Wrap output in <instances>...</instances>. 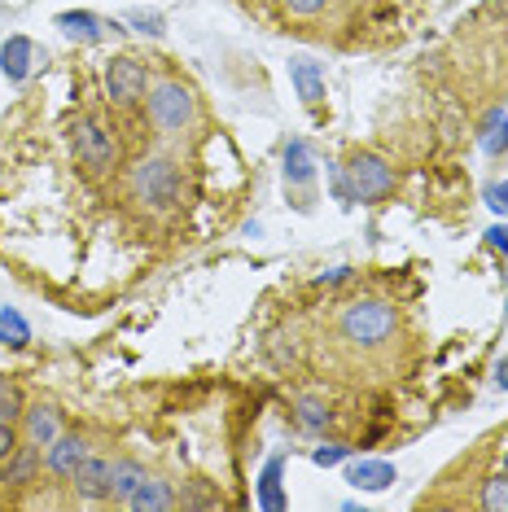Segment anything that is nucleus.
Wrapping results in <instances>:
<instances>
[{
	"label": "nucleus",
	"mask_w": 508,
	"mask_h": 512,
	"mask_svg": "<svg viewBox=\"0 0 508 512\" xmlns=\"http://www.w3.org/2000/svg\"><path fill=\"white\" fill-rule=\"evenodd\" d=\"M338 329L346 342L355 346H381L390 333H395V307L390 302H377V298H364V302H351L342 311Z\"/></svg>",
	"instance_id": "obj_1"
},
{
	"label": "nucleus",
	"mask_w": 508,
	"mask_h": 512,
	"mask_svg": "<svg viewBox=\"0 0 508 512\" xmlns=\"http://www.w3.org/2000/svg\"><path fill=\"white\" fill-rule=\"evenodd\" d=\"M132 193L136 202L154 206V211H171L180 197V171L171 158H141L132 167Z\"/></svg>",
	"instance_id": "obj_2"
},
{
	"label": "nucleus",
	"mask_w": 508,
	"mask_h": 512,
	"mask_svg": "<svg viewBox=\"0 0 508 512\" xmlns=\"http://www.w3.org/2000/svg\"><path fill=\"white\" fill-rule=\"evenodd\" d=\"M193 114H198V101H193V92L176 84V79H163V84L149 92V123L163 136H180L184 127L193 123Z\"/></svg>",
	"instance_id": "obj_3"
},
{
	"label": "nucleus",
	"mask_w": 508,
	"mask_h": 512,
	"mask_svg": "<svg viewBox=\"0 0 508 512\" xmlns=\"http://www.w3.org/2000/svg\"><path fill=\"white\" fill-rule=\"evenodd\" d=\"M346 184H351L355 202H381L390 189H395V171L381 154H355L351 162L342 167Z\"/></svg>",
	"instance_id": "obj_4"
},
{
	"label": "nucleus",
	"mask_w": 508,
	"mask_h": 512,
	"mask_svg": "<svg viewBox=\"0 0 508 512\" xmlns=\"http://www.w3.org/2000/svg\"><path fill=\"white\" fill-rule=\"evenodd\" d=\"M75 154L88 171H110L114 162H119V141H114L97 119H84L75 127Z\"/></svg>",
	"instance_id": "obj_5"
},
{
	"label": "nucleus",
	"mask_w": 508,
	"mask_h": 512,
	"mask_svg": "<svg viewBox=\"0 0 508 512\" xmlns=\"http://www.w3.org/2000/svg\"><path fill=\"white\" fill-rule=\"evenodd\" d=\"M145 66L136 62V57H114L106 66V92L114 106H136V101L145 97Z\"/></svg>",
	"instance_id": "obj_6"
},
{
	"label": "nucleus",
	"mask_w": 508,
	"mask_h": 512,
	"mask_svg": "<svg viewBox=\"0 0 508 512\" xmlns=\"http://www.w3.org/2000/svg\"><path fill=\"white\" fill-rule=\"evenodd\" d=\"M36 62H40V49L27 36H9L5 49H0V71H5L9 84H22V79L36 71Z\"/></svg>",
	"instance_id": "obj_7"
},
{
	"label": "nucleus",
	"mask_w": 508,
	"mask_h": 512,
	"mask_svg": "<svg viewBox=\"0 0 508 512\" xmlns=\"http://www.w3.org/2000/svg\"><path fill=\"white\" fill-rule=\"evenodd\" d=\"M40 447L36 442H18V451L9 456L5 464H0V482L5 486H31L36 482V473H40Z\"/></svg>",
	"instance_id": "obj_8"
},
{
	"label": "nucleus",
	"mask_w": 508,
	"mask_h": 512,
	"mask_svg": "<svg viewBox=\"0 0 508 512\" xmlns=\"http://www.w3.org/2000/svg\"><path fill=\"white\" fill-rule=\"evenodd\" d=\"M88 460V442L79 434H57L49 447V473L57 477H75V469Z\"/></svg>",
	"instance_id": "obj_9"
},
{
	"label": "nucleus",
	"mask_w": 508,
	"mask_h": 512,
	"mask_svg": "<svg viewBox=\"0 0 508 512\" xmlns=\"http://www.w3.org/2000/svg\"><path fill=\"white\" fill-rule=\"evenodd\" d=\"M53 27L62 31L66 40H79V44H97L101 36H106V22H101L97 14H88V9H66V14L53 18Z\"/></svg>",
	"instance_id": "obj_10"
},
{
	"label": "nucleus",
	"mask_w": 508,
	"mask_h": 512,
	"mask_svg": "<svg viewBox=\"0 0 508 512\" xmlns=\"http://www.w3.org/2000/svg\"><path fill=\"white\" fill-rule=\"evenodd\" d=\"M123 504H127V508H136V512H171V508L180 504V499H176V491H171L167 482H158V477H149V473H145V482L136 486V491L123 499Z\"/></svg>",
	"instance_id": "obj_11"
},
{
	"label": "nucleus",
	"mask_w": 508,
	"mask_h": 512,
	"mask_svg": "<svg viewBox=\"0 0 508 512\" xmlns=\"http://www.w3.org/2000/svg\"><path fill=\"white\" fill-rule=\"evenodd\" d=\"M346 482L360 486V491H386V486L399 482V473H395V464H386V460H355L351 469H346Z\"/></svg>",
	"instance_id": "obj_12"
},
{
	"label": "nucleus",
	"mask_w": 508,
	"mask_h": 512,
	"mask_svg": "<svg viewBox=\"0 0 508 512\" xmlns=\"http://www.w3.org/2000/svg\"><path fill=\"white\" fill-rule=\"evenodd\" d=\"M71 482H75V491L84 495V499H106V495H110V460L88 456V460L75 469Z\"/></svg>",
	"instance_id": "obj_13"
},
{
	"label": "nucleus",
	"mask_w": 508,
	"mask_h": 512,
	"mask_svg": "<svg viewBox=\"0 0 508 512\" xmlns=\"http://www.w3.org/2000/svg\"><path fill=\"white\" fill-rule=\"evenodd\" d=\"M290 79H294L298 97H303L307 106H320V101H325V71H320L316 62H307V57H294V62H290Z\"/></svg>",
	"instance_id": "obj_14"
},
{
	"label": "nucleus",
	"mask_w": 508,
	"mask_h": 512,
	"mask_svg": "<svg viewBox=\"0 0 508 512\" xmlns=\"http://www.w3.org/2000/svg\"><path fill=\"white\" fill-rule=\"evenodd\" d=\"M311 180H316V162H311L307 145L290 141L285 145V184H290V189H307Z\"/></svg>",
	"instance_id": "obj_15"
},
{
	"label": "nucleus",
	"mask_w": 508,
	"mask_h": 512,
	"mask_svg": "<svg viewBox=\"0 0 508 512\" xmlns=\"http://www.w3.org/2000/svg\"><path fill=\"white\" fill-rule=\"evenodd\" d=\"M62 434V425H57V412L49 403H36L27 412V442H36V447H53V438Z\"/></svg>",
	"instance_id": "obj_16"
},
{
	"label": "nucleus",
	"mask_w": 508,
	"mask_h": 512,
	"mask_svg": "<svg viewBox=\"0 0 508 512\" xmlns=\"http://www.w3.org/2000/svg\"><path fill=\"white\" fill-rule=\"evenodd\" d=\"M141 482H145V469L136 460H114L110 464V495L114 499H127Z\"/></svg>",
	"instance_id": "obj_17"
},
{
	"label": "nucleus",
	"mask_w": 508,
	"mask_h": 512,
	"mask_svg": "<svg viewBox=\"0 0 508 512\" xmlns=\"http://www.w3.org/2000/svg\"><path fill=\"white\" fill-rule=\"evenodd\" d=\"M478 136H482V149H487L491 158H500L504 149H508V114H504V110H495L491 119L482 123V132H478Z\"/></svg>",
	"instance_id": "obj_18"
},
{
	"label": "nucleus",
	"mask_w": 508,
	"mask_h": 512,
	"mask_svg": "<svg viewBox=\"0 0 508 512\" xmlns=\"http://www.w3.org/2000/svg\"><path fill=\"white\" fill-rule=\"evenodd\" d=\"M0 342H5V346H14V351H22V346L31 342L27 320H22L14 307H5V311H0Z\"/></svg>",
	"instance_id": "obj_19"
},
{
	"label": "nucleus",
	"mask_w": 508,
	"mask_h": 512,
	"mask_svg": "<svg viewBox=\"0 0 508 512\" xmlns=\"http://www.w3.org/2000/svg\"><path fill=\"white\" fill-rule=\"evenodd\" d=\"M259 508H285V495H281V460H268V469H263Z\"/></svg>",
	"instance_id": "obj_20"
},
{
	"label": "nucleus",
	"mask_w": 508,
	"mask_h": 512,
	"mask_svg": "<svg viewBox=\"0 0 508 512\" xmlns=\"http://www.w3.org/2000/svg\"><path fill=\"white\" fill-rule=\"evenodd\" d=\"M487 512H508V473H500V477H487L482 482V499H478Z\"/></svg>",
	"instance_id": "obj_21"
},
{
	"label": "nucleus",
	"mask_w": 508,
	"mask_h": 512,
	"mask_svg": "<svg viewBox=\"0 0 508 512\" xmlns=\"http://www.w3.org/2000/svg\"><path fill=\"white\" fill-rule=\"evenodd\" d=\"M123 22H132V27L136 31H141V36H163V31H167V18L163 14H158V9H127V14H123Z\"/></svg>",
	"instance_id": "obj_22"
},
{
	"label": "nucleus",
	"mask_w": 508,
	"mask_h": 512,
	"mask_svg": "<svg viewBox=\"0 0 508 512\" xmlns=\"http://www.w3.org/2000/svg\"><path fill=\"white\" fill-rule=\"evenodd\" d=\"M18 416H27L22 412V390L9 377H0V421H18Z\"/></svg>",
	"instance_id": "obj_23"
},
{
	"label": "nucleus",
	"mask_w": 508,
	"mask_h": 512,
	"mask_svg": "<svg viewBox=\"0 0 508 512\" xmlns=\"http://www.w3.org/2000/svg\"><path fill=\"white\" fill-rule=\"evenodd\" d=\"M298 421H303V429H325L329 425V407H320L316 399H303L298 403Z\"/></svg>",
	"instance_id": "obj_24"
},
{
	"label": "nucleus",
	"mask_w": 508,
	"mask_h": 512,
	"mask_svg": "<svg viewBox=\"0 0 508 512\" xmlns=\"http://www.w3.org/2000/svg\"><path fill=\"white\" fill-rule=\"evenodd\" d=\"M14 451H18V429L14 421H0V464L14 456Z\"/></svg>",
	"instance_id": "obj_25"
},
{
	"label": "nucleus",
	"mask_w": 508,
	"mask_h": 512,
	"mask_svg": "<svg viewBox=\"0 0 508 512\" xmlns=\"http://www.w3.org/2000/svg\"><path fill=\"white\" fill-rule=\"evenodd\" d=\"M487 206H491L495 215H508V180L491 184V189H487Z\"/></svg>",
	"instance_id": "obj_26"
},
{
	"label": "nucleus",
	"mask_w": 508,
	"mask_h": 512,
	"mask_svg": "<svg viewBox=\"0 0 508 512\" xmlns=\"http://www.w3.org/2000/svg\"><path fill=\"white\" fill-rule=\"evenodd\" d=\"M311 460L329 469V464H342L346 460V447H338V442H333V447H316V451H311Z\"/></svg>",
	"instance_id": "obj_27"
},
{
	"label": "nucleus",
	"mask_w": 508,
	"mask_h": 512,
	"mask_svg": "<svg viewBox=\"0 0 508 512\" xmlns=\"http://www.w3.org/2000/svg\"><path fill=\"white\" fill-rule=\"evenodd\" d=\"M290 5V14H303V18H311V14H320V9L329 5V0H285Z\"/></svg>",
	"instance_id": "obj_28"
},
{
	"label": "nucleus",
	"mask_w": 508,
	"mask_h": 512,
	"mask_svg": "<svg viewBox=\"0 0 508 512\" xmlns=\"http://www.w3.org/2000/svg\"><path fill=\"white\" fill-rule=\"evenodd\" d=\"M487 246L500 250V254H508V228H504V224H495V228L487 232Z\"/></svg>",
	"instance_id": "obj_29"
},
{
	"label": "nucleus",
	"mask_w": 508,
	"mask_h": 512,
	"mask_svg": "<svg viewBox=\"0 0 508 512\" xmlns=\"http://www.w3.org/2000/svg\"><path fill=\"white\" fill-rule=\"evenodd\" d=\"M351 276V267H329L325 276H320V285H338V281H346Z\"/></svg>",
	"instance_id": "obj_30"
},
{
	"label": "nucleus",
	"mask_w": 508,
	"mask_h": 512,
	"mask_svg": "<svg viewBox=\"0 0 508 512\" xmlns=\"http://www.w3.org/2000/svg\"><path fill=\"white\" fill-rule=\"evenodd\" d=\"M495 386L508 390V359H500V368H495Z\"/></svg>",
	"instance_id": "obj_31"
},
{
	"label": "nucleus",
	"mask_w": 508,
	"mask_h": 512,
	"mask_svg": "<svg viewBox=\"0 0 508 512\" xmlns=\"http://www.w3.org/2000/svg\"><path fill=\"white\" fill-rule=\"evenodd\" d=\"M504 316H508V311H504Z\"/></svg>",
	"instance_id": "obj_32"
}]
</instances>
